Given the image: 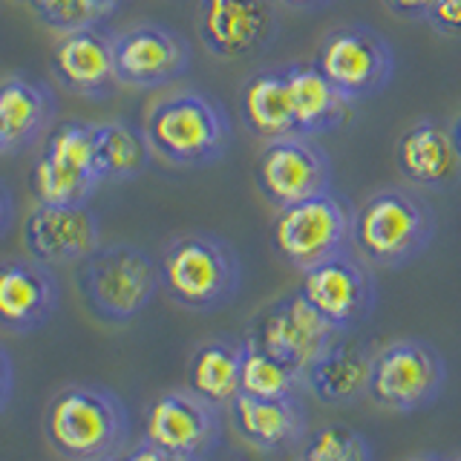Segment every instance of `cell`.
Masks as SVG:
<instances>
[{"mask_svg":"<svg viewBox=\"0 0 461 461\" xmlns=\"http://www.w3.org/2000/svg\"><path fill=\"white\" fill-rule=\"evenodd\" d=\"M43 436L67 461H110L130 447V415L110 389L69 384L43 410Z\"/></svg>","mask_w":461,"mask_h":461,"instance_id":"obj_1","label":"cell"},{"mask_svg":"<svg viewBox=\"0 0 461 461\" xmlns=\"http://www.w3.org/2000/svg\"><path fill=\"white\" fill-rule=\"evenodd\" d=\"M150 150L176 167H208L222 162L234 130L216 98L199 90H179L156 101L144 122Z\"/></svg>","mask_w":461,"mask_h":461,"instance_id":"obj_2","label":"cell"},{"mask_svg":"<svg viewBox=\"0 0 461 461\" xmlns=\"http://www.w3.org/2000/svg\"><path fill=\"white\" fill-rule=\"evenodd\" d=\"M436 237V213L407 187H384L352 213L349 245L375 268H401L421 257Z\"/></svg>","mask_w":461,"mask_h":461,"instance_id":"obj_3","label":"cell"},{"mask_svg":"<svg viewBox=\"0 0 461 461\" xmlns=\"http://www.w3.org/2000/svg\"><path fill=\"white\" fill-rule=\"evenodd\" d=\"M76 283L84 306L90 309L98 321L124 326L150 306L153 297L162 288V271L158 263L130 242H110L98 245L93 254H86Z\"/></svg>","mask_w":461,"mask_h":461,"instance_id":"obj_4","label":"cell"},{"mask_svg":"<svg viewBox=\"0 0 461 461\" xmlns=\"http://www.w3.org/2000/svg\"><path fill=\"white\" fill-rule=\"evenodd\" d=\"M158 271L165 294L187 312L228 306L242 283L237 251L213 234H182L170 240Z\"/></svg>","mask_w":461,"mask_h":461,"instance_id":"obj_5","label":"cell"},{"mask_svg":"<svg viewBox=\"0 0 461 461\" xmlns=\"http://www.w3.org/2000/svg\"><path fill=\"white\" fill-rule=\"evenodd\" d=\"M447 364L441 352L421 338H398L372 357L366 398L381 410L415 412L444 393Z\"/></svg>","mask_w":461,"mask_h":461,"instance_id":"obj_6","label":"cell"},{"mask_svg":"<svg viewBox=\"0 0 461 461\" xmlns=\"http://www.w3.org/2000/svg\"><path fill=\"white\" fill-rule=\"evenodd\" d=\"M352 211L331 191L280 208L271 225V245L285 266L309 271L349 249Z\"/></svg>","mask_w":461,"mask_h":461,"instance_id":"obj_7","label":"cell"},{"mask_svg":"<svg viewBox=\"0 0 461 461\" xmlns=\"http://www.w3.org/2000/svg\"><path fill=\"white\" fill-rule=\"evenodd\" d=\"M317 69L352 101L381 95L395 76V52L389 41L366 23L331 29L314 52Z\"/></svg>","mask_w":461,"mask_h":461,"instance_id":"obj_8","label":"cell"},{"mask_svg":"<svg viewBox=\"0 0 461 461\" xmlns=\"http://www.w3.org/2000/svg\"><path fill=\"white\" fill-rule=\"evenodd\" d=\"M338 338L340 331L300 294V288L268 303L245 331V340L297 366L300 372H306Z\"/></svg>","mask_w":461,"mask_h":461,"instance_id":"obj_9","label":"cell"},{"mask_svg":"<svg viewBox=\"0 0 461 461\" xmlns=\"http://www.w3.org/2000/svg\"><path fill=\"white\" fill-rule=\"evenodd\" d=\"M300 294L340 335L366 323L378 306V283L372 277L369 263L355 249H343L340 254L303 271Z\"/></svg>","mask_w":461,"mask_h":461,"instance_id":"obj_10","label":"cell"},{"mask_svg":"<svg viewBox=\"0 0 461 461\" xmlns=\"http://www.w3.org/2000/svg\"><path fill=\"white\" fill-rule=\"evenodd\" d=\"M254 182L268 205L280 211L331 191V162L312 136L292 133L263 144L254 165Z\"/></svg>","mask_w":461,"mask_h":461,"instance_id":"obj_11","label":"cell"},{"mask_svg":"<svg viewBox=\"0 0 461 461\" xmlns=\"http://www.w3.org/2000/svg\"><path fill=\"white\" fill-rule=\"evenodd\" d=\"M196 32L213 58H257L277 41L280 14L274 0H199Z\"/></svg>","mask_w":461,"mask_h":461,"instance_id":"obj_12","label":"cell"},{"mask_svg":"<svg viewBox=\"0 0 461 461\" xmlns=\"http://www.w3.org/2000/svg\"><path fill=\"white\" fill-rule=\"evenodd\" d=\"M220 436V410L191 389H170L144 410V438L173 456L205 461Z\"/></svg>","mask_w":461,"mask_h":461,"instance_id":"obj_13","label":"cell"},{"mask_svg":"<svg viewBox=\"0 0 461 461\" xmlns=\"http://www.w3.org/2000/svg\"><path fill=\"white\" fill-rule=\"evenodd\" d=\"M115 72L124 86L153 90L191 69V43L158 23H139L113 38Z\"/></svg>","mask_w":461,"mask_h":461,"instance_id":"obj_14","label":"cell"},{"mask_svg":"<svg viewBox=\"0 0 461 461\" xmlns=\"http://www.w3.org/2000/svg\"><path fill=\"white\" fill-rule=\"evenodd\" d=\"M101 245L98 216L84 205H38L26 213L23 249L43 266L81 263Z\"/></svg>","mask_w":461,"mask_h":461,"instance_id":"obj_15","label":"cell"},{"mask_svg":"<svg viewBox=\"0 0 461 461\" xmlns=\"http://www.w3.org/2000/svg\"><path fill=\"white\" fill-rule=\"evenodd\" d=\"M61 288L52 266L38 259H6L0 263V329L29 335L52 321Z\"/></svg>","mask_w":461,"mask_h":461,"instance_id":"obj_16","label":"cell"},{"mask_svg":"<svg viewBox=\"0 0 461 461\" xmlns=\"http://www.w3.org/2000/svg\"><path fill=\"white\" fill-rule=\"evenodd\" d=\"M52 72L69 93L86 98H104L119 86L113 38L98 26L64 32L52 47Z\"/></svg>","mask_w":461,"mask_h":461,"instance_id":"obj_17","label":"cell"},{"mask_svg":"<svg viewBox=\"0 0 461 461\" xmlns=\"http://www.w3.org/2000/svg\"><path fill=\"white\" fill-rule=\"evenodd\" d=\"M395 165L407 182L427 191H447L461 179V156L450 127L432 119L410 124L395 144Z\"/></svg>","mask_w":461,"mask_h":461,"instance_id":"obj_18","label":"cell"},{"mask_svg":"<svg viewBox=\"0 0 461 461\" xmlns=\"http://www.w3.org/2000/svg\"><path fill=\"white\" fill-rule=\"evenodd\" d=\"M375 352L364 340L338 338L306 369V389L326 407H343L366 395Z\"/></svg>","mask_w":461,"mask_h":461,"instance_id":"obj_19","label":"cell"},{"mask_svg":"<svg viewBox=\"0 0 461 461\" xmlns=\"http://www.w3.org/2000/svg\"><path fill=\"white\" fill-rule=\"evenodd\" d=\"M228 412L237 436L259 453L283 450L306 436V415H303L300 395L266 401L240 393L230 401Z\"/></svg>","mask_w":461,"mask_h":461,"instance_id":"obj_20","label":"cell"},{"mask_svg":"<svg viewBox=\"0 0 461 461\" xmlns=\"http://www.w3.org/2000/svg\"><path fill=\"white\" fill-rule=\"evenodd\" d=\"M237 107L245 130L257 139L271 141L297 133L285 67H268L245 78L240 86Z\"/></svg>","mask_w":461,"mask_h":461,"instance_id":"obj_21","label":"cell"},{"mask_svg":"<svg viewBox=\"0 0 461 461\" xmlns=\"http://www.w3.org/2000/svg\"><path fill=\"white\" fill-rule=\"evenodd\" d=\"M288 90H292L294 124L303 136H323L338 130L352 115L346 98L314 64H285Z\"/></svg>","mask_w":461,"mask_h":461,"instance_id":"obj_22","label":"cell"},{"mask_svg":"<svg viewBox=\"0 0 461 461\" xmlns=\"http://www.w3.org/2000/svg\"><path fill=\"white\" fill-rule=\"evenodd\" d=\"M55 115V95L38 81L9 76L0 81V150L29 148Z\"/></svg>","mask_w":461,"mask_h":461,"instance_id":"obj_23","label":"cell"},{"mask_svg":"<svg viewBox=\"0 0 461 461\" xmlns=\"http://www.w3.org/2000/svg\"><path fill=\"white\" fill-rule=\"evenodd\" d=\"M245 340L211 338L199 343L191 364H187V389L216 410H228L230 401L240 395Z\"/></svg>","mask_w":461,"mask_h":461,"instance_id":"obj_24","label":"cell"},{"mask_svg":"<svg viewBox=\"0 0 461 461\" xmlns=\"http://www.w3.org/2000/svg\"><path fill=\"white\" fill-rule=\"evenodd\" d=\"M150 144L144 130L127 122L95 124V165L101 182H127L150 165Z\"/></svg>","mask_w":461,"mask_h":461,"instance_id":"obj_25","label":"cell"},{"mask_svg":"<svg viewBox=\"0 0 461 461\" xmlns=\"http://www.w3.org/2000/svg\"><path fill=\"white\" fill-rule=\"evenodd\" d=\"M245 340V338H242ZM306 389V372L285 364V360L268 355L251 340H245L242 355V375H240V393L251 398H294Z\"/></svg>","mask_w":461,"mask_h":461,"instance_id":"obj_26","label":"cell"},{"mask_svg":"<svg viewBox=\"0 0 461 461\" xmlns=\"http://www.w3.org/2000/svg\"><path fill=\"white\" fill-rule=\"evenodd\" d=\"M29 185H32L35 199L43 202V205H84L101 182L58 165L55 158L41 153L38 162L32 165V179H29Z\"/></svg>","mask_w":461,"mask_h":461,"instance_id":"obj_27","label":"cell"},{"mask_svg":"<svg viewBox=\"0 0 461 461\" xmlns=\"http://www.w3.org/2000/svg\"><path fill=\"white\" fill-rule=\"evenodd\" d=\"M43 153L55 158L58 165L101 182L95 165V124L76 122V119L55 124L47 136V150Z\"/></svg>","mask_w":461,"mask_h":461,"instance_id":"obj_28","label":"cell"},{"mask_svg":"<svg viewBox=\"0 0 461 461\" xmlns=\"http://www.w3.org/2000/svg\"><path fill=\"white\" fill-rule=\"evenodd\" d=\"M303 458L309 461H369V444L357 429L346 424H329L306 441Z\"/></svg>","mask_w":461,"mask_h":461,"instance_id":"obj_29","label":"cell"},{"mask_svg":"<svg viewBox=\"0 0 461 461\" xmlns=\"http://www.w3.org/2000/svg\"><path fill=\"white\" fill-rule=\"evenodd\" d=\"M41 18L55 32H76V29H90L98 26L107 18L104 9H98L93 0H32L29 4Z\"/></svg>","mask_w":461,"mask_h":461,"instance_id":"obj_30","label":"cell"},{"mask_svg":"<svg viewBox=\"0 0 461 461\" xmlns=\"http://www.w3.org/2000/svg\"><path fill=\"white\" fill-rule=\"evenodd\" d=\"M424 21L432 32L444 38H461V0H436Z\"/></svg>","mask_w":461,"mask_h":461,"instance_id":"obj_31","label":"cell"},{"mask_svg":"<svg viewBox=\"0 0 461 461\" xmlns=\"http://www.w3.org/2000/svg\"><path fill=\"white\" fill-rule=\"evenodd\" d=\"M124 461H194V458H182V456H173L167 450H162V447L150 444L148 438H141L139 444L127 447V450L122 453Z\"/></svg>","mask_w":461,"mask_h":461,"instance_id":"obj_32","label":"cell"},{"mask_svg":"<svg viewBox=\"0 0 461 461\" xmlns=\"http://www.w3.org/2000/svg\"><path fill=\"white\" fill-rule=\"evenodd\" d=\"M432 4L436 0H384V6L403 21H424Z\"/></svg>","mask_w":461,"mask_h":461,"instance_id":"obj_33","label":"cell"},{"mask_svg":"<svg viewBox=\"0 0 461 461\" xmlns=\"http://www.w3.org/2000/svg\"><path fill=\"white\" fill-rule=\"evenodd\" d=\"M12 384H14V372H12V357L9 352L0 346V412L6 410V403L12 398Z\"/></svg>","mask_w":461,"mask_h":461,"instance_id":"obj_34","label":"cell"},{"mask_svg":"<svg viewBox=\"0 0 461 461\" xmlns=\"http://www.w3.org/2000/svg\"><path fill=\"white\" fill-rule=\"evenodd\" d=\"M9 222H12V199H9L6 187L0 185V237L9 230Z\"/></svg>","mask_w":461,"mask_h":461,"instance_id":"obj_35","label":"cell"},{"mask_svg":"<svg viewBox=\"0 0 461 461\" xmlns=\"http://www.w3.org/2000/svg\"><path fill=\"white\" fill-rule=\"evenodd\" d=\"M280 4L288 9H323L331 4V0H280Z\"/></svg>","mask_w":461,"mask_h":461,"instance_id":"obj_36","label":"cell"},{"mask_svg":"<svg viewBox=\"0 0 461 461\" xmlns=\"http://www.w3.org/2000/svg\"><path fill=\"white\" fill-rule=\"evenodd\" d=\"M450 136H453V144H456V150H458V156H461V115L450 124Z\"/></svg>","mask_w":461,"mask_h":461,"instance_id":"obj_37","label":"cell"},{"mask_svg":"<svg viewBox=\"0 0 461 461\" xmlns=\"http://www.w3.org/2000/svg\"><path fill=\"white\" fill-rule=\"evenodd\" d=\"M93 4H95L98 9H104V12L110 14V12H113L115 6H122V4H124V0H93Z\"/></svg>","mask_w":461,"mask_h":461,"instance_id":"obj_38","label":"cell"},{"mask_svg":"<svg viewBox=\"0 0 461 461\" xmlns=\"http://www.w3.org/2000/svg\"><path fill=\"white\" fill-rule=\"evenodd\" d=\"M410 461H444V458H438V456H415Z\"/></svg>","mask_w":461,"mask_h":461,"instance_id":"obj_39","label":"cell"},{"mask_svg":"<svg viewBox=\"0 0 461 461\" xmlns=\"http://www.w3.org/2000/svg\"><path fill=\"white\" fill-rule=\"evenodd\" d=\"M110 461H124V458H122V456H115V458H110Z\"/></svg>","mask_w":461,"mask_h":461,"instance_id":"obj_40","label":"cell"},{"mask_svg":"<svg viewBox=\"0 0 461 461\" xmlns=\"http://www.w3.org/2000/svg\"><path fill=\"white\" fill-rule=\"evenodd\" d=\"M453 461H461V456H456V458H453Z\"/></svg>","mask_w":461,"mask_h":461,"instance_id":"obj_41","label":"cell"},{"mask_svg":"<svg viewBox=\"0 0 461 461\" xmlns=\"http://www.w3.org/2000/svg\"><path fill=\"white\" fill-rule=\"evenodd\" d=\"M300 461H309V458H300Z\"/></svg>","mask_w":461,"mask_h":461,"instance_id":"obj_42","label":"cell"},{"mask_svg":"<svg viewBox=\"0 0 461 461\" xmlns=\"http://www.w3.org/2000/svg\"><path fill=\"white\" fill-rule=\"evenodd\" d=\"M26 4H32V0H26Z\"/></svg>","mask_w":461,"mask_h":461,"instance_id":"obj_43","label":"cell"},{"mask_svg":"<svg viewBox=\"0 0 461 461\" xmlns=\"http://www.w3.org/2000/svg\"><path fill=\"white\" fill-rule=\"evenodd\" d=\"M0 153H4V150H0Z\"/></svg>","mask_w":461,"mask_h":461,"instance_id":"obj_44","label":"cell"}]
</instances>
